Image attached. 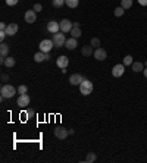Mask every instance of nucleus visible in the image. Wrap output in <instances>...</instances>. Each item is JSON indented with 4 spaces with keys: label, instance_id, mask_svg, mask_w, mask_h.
Listing matches in <instances>:
<instances>
[{
    "label": "nucleus",
    "instance_id": "4",
    "mask_svg": "<svg viewBox=\"0 0 147 163\" xmlns=\"http://www.w3.org/2000/svg\"><path fill=\"white\" fill-rule=\"evenodd\" d=\"M38 47H40V52H43V53H50V50L54 47V43H53V40H43L41 43L38 44Z\"/></svg>",
    "mask_w": 147,
    "mask_h": 163
},
{
    "label": "nucleus",
    "instance_id": "39",
    "mask_svg": "<svg viewBox=\"0 0 147 163\" xmlns=\"http://www.w3.org/2000/svg\"><path fill=\"white\" fill-rule=\"evenodd\" d=\"M144 66H146V68H147V60H146V62H144Z\"/></svg>",
    "mask_w": 147,
    "mask_h": 163
},
{
    "label": "nucleus",
    "instance_id": "27",
    "mask_svg": "<svg viewBox=\"0 0 147 163\" xmlns=\"http://www.w3.org/2000/svg\"><path fill=\"white\" fill-rule=\"evenodd\" d=\"M124 12H125V9H124L122 6H119V8H116V9H115V12H113V13H115V16H122Z\"/></svg>",
    "mask_w": 147,
    "mask_h": 163
},
{
    "label": "nucleus",
    "instance_id": "33",
    "mask_svg": "<svg viewBox=\"0 0 147 163\" xmlns=\"http://www.w3.org/2000/svg\"><path fill=\"white\" fill-rule=\"evenodd\" d=\"M8 37V34H6V31H0V40L3 41V40Z\"/></svg>",
    "mask_w": 147,
    "mask_h": 163
},
{
    "label": "nucleus",
    "instance_id": "28",
    "mask_svg": "<svg viewBox=\"0 0 147 163\" xmlns=\"http://www.w3.org/2000/svg\"><path fill=\"white\" fill-rule=\"evenodd\" d=\"M27 91H28V87L27 85H19L18 87V93H19V94H27Z\"/></svg>",
    "mask_w": 147,
    "mask_h": 163
},
{
    "label": "nucleus",
    "instance_id": "3",
    "mask_svg": "<svg viewBox=\"0 0 147 163\" xmlns=\"http://www.w3.org/2000/svg\"><path fill=\"white\" fill-rule=\"evenodd\" d=\"M53 43L56 47H62V46H65V43H66V37H65V33H62V31H59V33H56L53 35Z\"/></svg>",
    "mask_w": 147,
    "mask_h": 163
},
{
    "label": "nucleus",
    "instance_id": "32",
    "mask_svg": "<svg viewBox=\"0 0 147 163\" xmlns=\"http://www.w3.org/2000/svg\"><path fill=\"white\" fill-rule=\"evenodd\" d=\"M25 115H27V118H33V116H34V110H27L25 112Z\"/></svg>",
    "mask_w": 147,
    "mask_h": 163
},
{
    "label": "nucleus",
    "instance_id": "7",
    "mask_svg": "<svg viewBox=\"0 0 147 163\" xmlns=\"http://www.w3.org/2000/svg\"><path fill=\"white\" fill-rule=\"evenodd\" d=\"M69 135V131L65 130V128H62V126H58L56 130H54V137L59 140H66Z\"/></svg>",
    "mask_w": 147,
    "mask_h": 163
},
{
    "label": "nucleus",
    "instance_id": "25",
    "mask_svg": "<svg viewBox=\"0 0 147 163\" xmlns=\"http://www.w3.org/2000/svg\"><path fill=\"white\" fill-rule=\"evenodd\" d=\"M132 63H134V60H132V56L127 54V56L124 58V65H125V66H129V65H132Z\"/></svg>",
    "mask_w": 147,
    "mask_h": 163
},
{
    "label": "nucleus",
    "instance_id": "26",
    "mask_svg": "<svg viewBox=\"0 0 147 163\" xmlns=\"http://www.w3.org/2000/svg\"><path fill=\"white\" fill-rule=\"evenodd\" d=\"M97 159V156H96V153H88L87 154V157H85V162H88V163H93L94 160Z\"/></svg>",
    "mask_w": 147,
    "mask_h": 163
},
{
    "label": "nucleus",
    "instance_id": "16",
    "mask_svg": "<svg viewBox=\"0 0 147 163\" xmlns=\"http://www.w3.org/2000/svg\"><path fill=\"white\" fill-rule=\"evenodd\" d=\"M81 53H83V56H85V58H88V56H91L94 53L93 50V46L90 44V46H84L83 48H81Z\"/></svg>",
    "mask_w": 147,
    "mask_h": 163
},
{
    "label": "nucleus",
    "instance_id": "20",
    "mask_svg": "<svg viewBox=\"0 0 147 163\" xmlns=\"http://www.w3.org/2000/svg\"><path fill=\"white\" fill-rule=\"evenodd\" d=\"M69 34L72 35L74 38H77V40H78L79 37H81V29H79V28H75V27H74V28L71 29V33H69Z\"/></svg>",
    "mask_w": 147,
    "mask_h": 163
},
{
    "label": "nucleus",
    "instance_id": "1",
    "mask_svg": "<svg viewBox=\"0 0 147 163\" xmlns=\"http://www.w3.org/2000/svg\"><path fill=\"white\" fill-rule=\"evenodd\" d=\"M0 94H2V97H5V99H12V97H13L15 94H16V88H15L13 85L5 84V85H2Z\"/></svg>",
    "mask_w": 147,
    "mask_h": 163
},
{
    "label": "nucleus",
    "instance_id": "5",
    "mask_svg": "<svg viewBox=\"0 0 147 163\" xmlns=\"http://www.w3.org/2000/svg\"><path fill=\"white\" fill-rule=\"evenodd\" d=\"M59 25H60V31L62 33H71V29L74 28V22H71L69 19H62L60 22H59Z\"/></svg>",
    "mask_w": 147,
    "mask_h": 163
},
{
    "label": "nucleus",
    "instance_id": "35",
    "mask_svg": "<svg viewBox=\"0 0 147 163\" xmlns=\"http://www.w3.org/2000/svg\"><path fill=\"white\" fill-rule=\"evenodd\" d=\"M138 3L141 6H147V0H138Z\"/></svg>",
    "mask_w": 147,
    "mask_h": 163
},
{
    "label": "nucleus",
    "instance_id": "18",
    "mask_svg": "<svg viewBox=\"0 0 147 163\" xmlns=\"http://www.w3.org/2000/svg\"><path fill=\"white\" fill-rule=\"evenodd\" d=\"M131 68H132V71L134 72H143L144 71V63H141V62H134L131 65Z\"/></svg>",
    "mask_w": 147,
    "mask_h": 163
},
{
    "label": "nucleus",
    "instance_id": "8",
    "mask_svg": "<svg viewBox=\"0 0 147 163\" xmlns=\"http://www.w3.org/2000/svg\"><path fill=\"white\" fill-rule=\"evenodd\" d=\"M124 72H125V65L124 63H119V65H115L112 69V75L115 78H119L124 75Z\"/></svg>",
    "mask_w": 147,
    "mask_h": 163
},
{
    "label": "nucleus",
    "instance_id": "14",
    "mask_svg": "<svg viewBox=\"0 0 147 163\" xmlns=\"http://www.w3.org/2000/svg\"><path fill=\"white\" fill-rule=\"evenodd\" d=\"M18 24H8V27H6V34L8 35H15V34L18 33Z\"/></svg>",
    "mask_w": 147,
    "mask_h": 163
},
{
    "label": "nucleus",
    "instance_id": "13",
    "mask_svg": "<svg viewBox=\"0 0 147 163\" xmlns=\"http://www.w3.org/2000/svg\"><path fill=\"white\" fill-rule=\"evenodd\" d=\"M29 100H31V99H29L28 94H21L16 103H18V106H19V107H27V106L29 104Z\"/></svg>",
    "mask_w": 147,
    "mask_h": 163
},
{
    "label": "nucleus",
    "instance_id": "2",
    "mask_svg": "<svg viewBox=\"0 0 147 163\" xmlns=\"http://www.w3.org/2000/svg\"><path fill=\"white\" fill-rule=\"evenodd\" d=\"M93 82L88 81V79H84L81 84H79V93L83 94V96H88V94H91L93 93Z\"/></svg>",
    "mask_w": 147,
    "mask_h": 163
},
{
    "label": "nucleus",
    "instance_id": "9",
    "mask_svg": "<svg viewBox=\"0 0 147 163\" xmlns=\"http://www.w3.org/2000/svg\"><path fill=\"white\" fill-rule=\"evenodd\" d=\"M84 79H85V78H84L81 74H72V75L69 77V84H71V85H79Z\"/></svg>",
    "mask_w": 147,
    "mask_h": 163
},
{
    "label": "nucleus",
    "instance_id": "24",
    "mask_svg": "<svg viewBox=\"0 0 147 163\" xmlns=\"http://www.w3.org/2000/svg\"><path fill=\"white\" fill-rule=\"evenodd\" d=\"M52 5H53L54 8H60V6L66 5V0H52Z\"/></svg>",
    "mask_w": 147,
    "mask_h": 163
},
{
    "label": "nucleus",
    "instance_id": "17",
    "mask_svg": "<svg viewBox=\"0 0 147 163\" xmlns=\"http://www.w3.org/2000/svg\"><path fill=\"white\" fill-rule=\"evenodd\" d=\"M9 48L10 47L8 44L2 41V44H0V56H2V58H6V56L9 54Z\"/></svg>",
    "mask_w": 147,
    "mask_h": 163
},
{
    "label": "nucleus",
    "instance_id": "37",
    "mask_svg": "<svg viewBox=\"0 0 147 163\" xmlns=\"http://www.w3.org/2000/svg\"><path fill=\"white\" fill-rule=\"evenodd\" d=\"M74 27L75 28H79V22H74Z\"/></svg>",
    "mask_w": 147,
    "mask_h": 163
},
{
    "label": "nucleus",
    "instance_id": "38",
    "mask_svg": "<svg viewBox=\"0 0 147 163\" xmlns=\"http://www.w3.org/2000/svg\"><path fill=\"white\" fill-rule=\"evenodd\" d=\"M143 74H144V77L147 78V68H146V69H144V71H143Z\"/></svg>",
    "mask_w": 147,
    "mask_h": 163
},
{
    "label": "nucleus",
    "instance_id": "30",
    "mask_svg": "<svg viewBox=\"0 0 147 163\" xmlns=\"http://www.w3.org/2000/svg\"><path fill=\"white\" fill-rule=\"evenodd\" d=\"M18 2H19V0H6V5L8 6H15V5H18Z\"/></svg>",
    "mask_w": 147,
    "mask_h": 163
},
{
    "label": "nucleus",
    "instance_id": "36",
    "mask_svg": "<svg viewBox=\"0 0 147 163\" xmlns=\"http://www.w3.org/2000/svg\"><path fill=\"white\" fill-rule=\"evenodd\" d=\"M8 79H9L8 75H2V81H8Z\"/></svg>",
    "mask_w": 147,
    "mask_h": 163
},
{
    "label": "nucleus",
    "instance_id": "11",
    "mask_svg": "<svg viewBox=\"0 0 147 163\" xmlns=\"http://www.w3.org/2000/svg\"><path fill=\"white\" fill-rule=\"evenodd\" d=\"M47 31L52 34H56L60 31V25H59V22H56V21H50L49 24H47Z\"/></svg>",
    "mask_w": 147,
    "mask_h": 163
},
{
    "label": "nucleus",
    "instance_id": "22",
    "mask_svg": "<svg viewBox=\"0 0 147 163\" xmlns=\"http://www.w3.org/2000/svg\"><path fill=\"white\" fill-rule=\"evenodd\" d=\"M66 5H68V8H71V9H75V8L79 5V0H66Z\"/></svg>",
    "mask_w": 147,
    "mask_h": 163
},
{
    "label": "nucleus",
    "instance_id": "10",
    "mask_svg": "<svg viewBox=\"0 0 147 163\" xmlns=\"http://www.w3.org/2000/svg\"><path fill=\"white\" fill-rule=\"evenodd\" d=\"M25 21H27L28 24H34L35 21H37V12H35L34 9L27 10V12H25Z\"/></svg>",
    "mask_w": 147,
    "mask_h": 163
},
{
    "label": "nucleus",
    "instance_id": "15",
    "mask_svg": "<svg viewBox=\"0 0 147 163\" xmlns=\"http://www.w3.org/2000/svg\"><path fill=\"white\" fill-rule=\"evenodd\" d=\"M77 46H78V43H77V38H74V37H71V38H66V43H65V47L69 48V50H74V48H77Z\"/></svg>",
    "mask_w": 147,
    "mask_h": 163
},
{
    "label": "nucleus",
    "instance_id": "21",
    "mask_svg": "<svg viewBox=\"0 0 147 163\" xmlns=\"http://www.w3.org/2000/svg\"><path fill=\"white\" fill-rule=\"evenodd\" d=\"M15 63H16V62H15V59H13V58H10V56H9V58H6V59H5V66H6V68H13V66H15Z\"/></svg>",
    "mask_w": 147,
    "mask_h": 163
},
{
    "label": "nucleus",
    "instance_id": "31",
    "mask_svg": "<svg viewBox=\"0 0 147 163\" xmlns=\"http://www.w3.org/2000/svg\"><path fill=\"white\" fill-rule=\"evenodd\" d=\"M41 9H43V6L40 5V3H35V5H34V10H35V12H41Z\"/></svg>",
    "mask_w": 147,
    "mask_h": 163
},
{
    "label": "nucleus",
    "instance_id": "19",
    "mask_svg": "<svg viewBox=\"0 0 147 163\" xmlns=\"http://www.w3.org/2000/svg\"><path fill=\"white\" fill-rule=\"evenodd\" d=\"M34 60H35L37 63H40V62H43V60H46V53H43V52L35 53V54H34Z\"/></svg>",
    "mask_w": 147,
    "mask_h": 163
},
{
    "label": "nucleus",
    "instance_id": "29",
    "mask_svg": "<svg viewBox=\"0 0 147 163\" xmlns=\"http://www.w3.org/2000/svg\"><path fill=\"white\" fill-rule=\"evenodd\" d=\"M91 46H93V47H100V40L99 38H91Z\"/></svg>",
    "mask_w": 147,
    "mask_h": 163
},
{
    "label": "nucleus",
    "instance_id": "6",
    "mask_svg": "<svg viewBox=\"0 0 147 163\" xmlns=\"http://www.w3.org/2000/svg\"><path fill=\"white\" fill-rule=\"evenodd\" d=\"M93 56L96 60H106V58H108V53H106V50L102 47H97V48H94V53H93Z\"/></svg>",
    "mask_w": 147,
    "mask_h": 163
},
{
    "label": "nucleus",
    "instance_id": "12",
    "mask_svg": "<svg viewBox=\"0 0 147 163\" xmlns=\"http://www.w3.org/2000/svg\"><path fill=\"white\" fill-rule=\"evenodd\" d=\"M56 65H58V68H60V69H66L69 65V59L66 58V56H59L58 60H56Z\"/></svg>",
    "mask_w": 147,
    "mask_h": 163
},
{
    "label": "nucleus",
    "instance_id": "23",
    "mask_svg": "<svg viewBox=\"0 0 147 163\" xmlns=\"http://www.w3.org/2000/svg\"><path fill=\"white\" fill-rule=\"evenodd\" d=\"M121 6L124 9H129L132 6V0H121Z\"/></svg>",
    "mask_w": 147,
    "mask_h": 163
},
{
    "label": "nucleus",
    "instance_id": "34",
    "mask_svg": "<svg viewBox=\"0 0 147 163\" xmlns=\"http://www.w3.org/2000/svg\"><path fill=\"white\" fill-rule=\"evenodd\" d=\"M6 27H8V24L2 22V24H0V31H6Z\"/></svg>",
    "mask_w": 147,
    "mask_h": 163
}]
</instances>
